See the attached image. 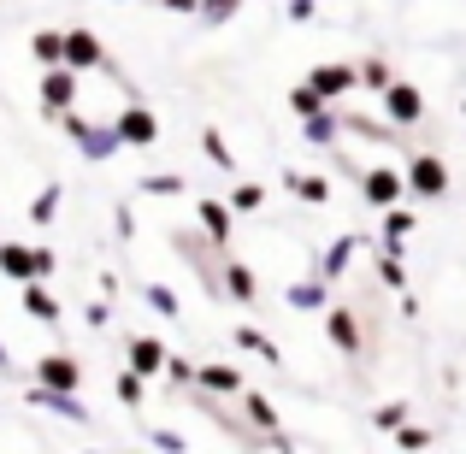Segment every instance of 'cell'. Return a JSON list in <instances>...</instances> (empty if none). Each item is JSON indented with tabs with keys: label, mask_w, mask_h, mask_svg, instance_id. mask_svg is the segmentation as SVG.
I'll return each instance as SVG.
<instances>
[{
	"label": "cell",
	"mask_w": 466,
	"mask_h": 454,
	"mask_svg": "<svg viewBox=\"0 0 466 454\" xmlns=\"http://www.w3.org/2000/svg\"><path fill=\"white\" fill-rule=\"evenodd\" d=\"M59 125H66V136L77 142V154L89 159V166H106V159H118V154H125L118 130H113V125H95V118H83L77 106H71V113H59Z\"/></svg>",
	"instance_id": "6da1fadb"
},
{
	"label": "cell",
	"mask_w": 466,
	"mask_h": 454,
	"mask_svg": "<svg viewBox=\"0 0 466 454\" xmlns=\"http://www.w3.org/2000/svg\"><path fill=\"white\" fill-rule=\"evenodd\" d=\"M401 177H408V195H420V201H443L449 195V166L437 154H425V148L401 166Z\"/></svg>",
	"instance_id": "7a4b0ae2"
},
{
	"label": "cell",
	"mask_w": 466,
	"mask_h": 454,
	"mask_svg": "<svg viewBox=\"0 0 466 454\" xmlns=\"http://www.w3.org/2000/svg\"><path fill=\"white\" fill-rule=\"evenodd\" d=\"M24 401L42 413H54V419H71V425H95L89 419V401L77 396V389H54V384H30L24 389Z\"/></svg>",
	"instance_id": "3957f363"
},
{
	"label": "cell",
	"mask_w": 466,
	"mask_h": 454,
	"mask_svg": "<svg viewBox=\"0 0 466 454\" xmlns=\"http://www.w3.org/2000/svg\"><path fill=\"white\" fill-rule=\"evenodd\" d=\"M77 89H83V77L71 66H42V118L71 113V106H77Z\"/></svg>",
	"instance_id": "277c9868"
},
{
	"label": "cell",
	"mask_w": 466,
	"mask_h": 454,
	"mask_svg": "<svg viewBox=\"0 0 466 454\" xmlns=\"http://www.w3.org/2000/svg\"><path fill=\"white\" fill-rule=\"evenodd\" d=\"M325 337H330V348L349 354V360H360V354H366V325H360L354 307H325Z\"/></svg>",
	"instance_id": "5b68a950"
},
{
	"label": "cell",
	"mask_w": 466,
	"mask_h": 454,
	"mask_svg": "<svg viewBox=\"0 0 466 454\" xmlns=\"http://www.w3.org/2000/svg\"><path fill=\"white\" fill-rule=\"evenodd\" d=\"M378 101H384V113H390V125H396V130H413L425 118V95L413 89V83H396V77H390L384 89H378Z\"/></svg>",
	"instance_id": "8992f818"
},
{
	"label": "cell",
	"mask_w": 466,
	"mask_h": 454,
	"mask_svg": "<svg viewBox=\"0 0 466 454\" xmlns=\"http://www.w3.org/2000/svg\"><path fill=\"white\" fill-rule=\"evenodd\" d=\"M360 195H366V207L384 213V207H396L401 195H408V177H401L396 166H366L360 171Z\"/></svg>",
	"instance_id": "52a82bcc"
},
{
	"label": "cell",
	"mask_w": 466,
	"mask_h": 454,
	"mask_svg": "<svg viewBox=\"0 0 466 454\" xmlns=\"http://www.w3.org/2000/svg\"><path fill=\"white\" fill-rule=\"evenodd\" d=\"M113 130H118V142H125V148H154V142H159V118H154V113H148L142 101L118 106Z\"/></svg>",
	"instance_id": "ba28073f"
},
{
	"label": "cell",
	"mask_w": 466,
	"mask_h": 454,
	"mask_svg": "<svg viewBox=\"0 0 466 454\" xmlns=\"http://www.w3.org/2000/svg\"><path fill=\"white\" fill-rule=\"evenodd\" d=\"M59 66H71L77 77H89V71L106 66V47L95 30H66V54H59Z\"/></svg>",
	"instance_id": "9c48e42d"
},
{
	"label": "cell",
	"mask_w": 466,
	"mask_h": 454,
	"mask_svg": "<svg viewBox=\"0 0 466 454\" xmlns=\"http://www.w3.org/2000/svg\"><path fill=\"white\" fill-rule=\"evenodd\" d=\"M360 248H366L360 230H342V237L330 242L325 254H319V277H325V284H342V277H349V266L360 260Z\"/></svg>",
	"instance_id": "30bf717a"
},
{
	"label": "cell",
	"mask_w": 466,
	"mask_h": 454,
	"mask_svg": "<svg viewBox=\"0 0 466 454\" xmlns=\"http://www.w3.org/2000/svg\"><path fill=\"white\" fill-rule=\"evenodd\" d=\"M195 225H201V237L213 242V248H230V237H237V213H230L225 201H213V195L195 201Z\"/></svg>",
	"instance_id": "8fae6325"
},
{
	"label": "cell",
	"mask_w": 466,
	"mask_h": 454,
	"mask_svg": "<svg viewBox=\"0 0 466 454\" xmlns=\"http://www.w3.org/2000/svg\"><path fill=\"white\" fill-rule=\"evenodd\" d=\"M248 384V372H242L237 360H207V366H195V389H207V396H225V401H237V389Z\"/></svg>",
	"instance_id": "7c38bea8"
},
{
	"label": "cell",
	"mask_w": 466,
	"mask_h": 454,
	"mask_svg": "<svg viewBox=\"0 0 466 454\" xmlns=\"http://www.w3.org/2000/svg\"><path fill=\"white\" fill-rule=\"evenodd\" d=\"M308 83H313L319 95H325L330 106H337V101H349V95L360 89V66H342V59H330V66H313V77H308Z\"/></svg>",
	"instance_id": "4fadbf2b"
},
{
	"label": "cell",
	"mask_w": 466,
	"mask_h": 454,
	"mask_svg": "<svg viewBox=\"0 0 466 454\" xmlns=\"http://www.w3.org/2000/svg\"><path fill=\"white\" fill-rule=\"evenodd\" d=\"M237 401H242V419H248V425H260V437H266V443H272V449H289V437L278 431L284 419H278V408H272V401H266V396H254L248 384L237 389Z\"/></svg>",
	"instance_id": "5bb4252c"
},
{
	"label": "cell",
	"mask_w": 466,
	"mask_h": 454,
	"mask_svg": "<svg viewBox=\"0 0 466 454\" xmlns=\"http://www.w3.org/2000/svg\"><path fill=\"white\" fill-rule=\"evenodd\" d=\"M35 384H54V389H77L83 384V360L77 354H66V348H54V354H42V360H35Z\"/></svg>",
	"instance_id": "9a60e30c"
},
{
	"label": "cell",
	"mask_w": 466,
	"mask_h": 454,
	"mask_svg": "<svg viewBox=\"0 0 466 454\" xmlns=\"http://www.w3.org/2000/svg\"><path fill=\"white\" fill-rule=\"evenodd\" d=\"M301 142H308V148H342V113L337 106H319V113H308L301 118Z\"/></svg>",
	"instance_id": "2e32d148"
},
{
	"label": "cell",
	"mask_w": 466,
	"mask_h": 454,
	"mask_svg": "<svg viewBox=\"0 0 466 454\" xmlns=\"http://www.w3.org/2000/svg\"><path fill=\"white\" fill-rule=\"evenodd\" d=\"M18 307L35 318V325H47V330L59 325V301H54V289H47V277H24V284H18Z\"/></svg>",
	"instance_id": "e0dca14e"
},
{
	"label": "cell",
	"mask_w": 466,
	"mask_h": 454,
	"mask_svg": "<svg viewBox=\"0 0 466 454\" xmlns=\"http://www.w3.org/2000/svg\"><path fill=\"white\" fill-rule=\"evenodd\" d=\"M218 284H225V296L242 301V307L260 301V277H254V266H242V260H225V266H218Z\"/></svg>",
	"instance_id": "ac0fdd59"
},
{
	"label": "cell",
	"mask_w": 466,
	"mask_h": 454,
	"mask_svg": "<svg viewBox=\"0 0 466 454\" xmlns=\"http://www.w3.org/2000/svg\"><path fill=\"white\" fill-rule=\"evenodd\" d=\"M230 342H237L242 354H260V360L272 366V372H284V366H289V360H284V348H278V342L266 337L260 325H237V330H230Z\"/></svg>",
	"instance_id": "d6986e66"
},
{
	"label": "cell",
	"mask_w": 466,
	"mask_h": 454,
	"mask_svg": "<svg viewBox=\"0 0 466 454\" xmlns=\"http://www.w3.org/2000/svg\"><path fill=\"white\" fill-rule=\"evenodd\" d=\"M413 230H420V218H413L401 201H396V207H384V230H378V237H384V254H408Z\"/></svg>",
	"instance_id": "ffe728a7"
},
{
	"label": "cell",
	"mask_w": 466,
	"mask_h": 454,
	"mask_svg": "<svg viewBox=\"0 0 466 454\" xmlns=\"http://www.w3.org/2000/svg\"><path fill=\"white\" fill-rule=\"evenodd\" d=\"M125 354H130V372H142V378H159V366H166V342L159 337H148V330H142V337H130L125 342Z\"/></svg>",
	"instance_id": "44dd1931"
},
{
	"label": "cell",
	"mask_w": 466,
	"mask_h": 454,
	"mask_svg": "<svg viewBox=\"0 0 466 454\" xmlns=\"http://www.w3.org/2000/svg\"><path fill=\"white\" fill-rule=\"evenodd\" d=\"M284 189L296 195L301 207H330V177H319V171H284Z\"/></svg>",
	"instance_id": "7402d4cb"
},
{
	"label": "cell",
	"mask_w": 466,
	"mask_h": 454,
	"mask_svg": "<svg viewBox=\"0 0 466 454\" xmlns=\"http://www.w3.org/2000/svg\"><path fill=\"white\" fill-rule=\"evenodd\" d=\"M0 277H6V284L35 277V248L30 242H0Z\"/></svg>",
	"instance_id": "603a6c76"
},
{
	"label": "cell",
	"mask_w": 466,
	"mask_h": 454,
	"mask_svg": "<svg viewBox=\"0 0 466 454\" xmlns=\"http://www.w3.org/2000/svg\"><path fill=\"white\" fill-rule=\"evenodd\" d=\"M284 301L296 307V313H325V307H330V284H325V277H301V284L284 289Z\"/></svg>",
	"instance_id": "cb8c5ba5"
},
{
	"label": "cell",
	"mask_w": 466,
	"mask_h": 454,
	"mask_svg": "<svg viewBox=\"0 0 466 454\" xmlns=\"http://www.w3.org/2000/svg\"><path fill=\"white\" fill-rule=\"evenodd\" d=\"M113 396H118V408H130V413H137L142 401H148V378H142V372H130V366H125V372L113 378Z\"/></svg>",
	"instance_id": "d4e9b609"
},
{
	"label": "cell",
	"mask_w": 466,
	"mask_h": 454,
	"mask_svg": "<svg viewBox=\"0 0 466 454\" xmlns=\"http://www.w3.org/2000/svg\"><path fill=\"white\" fill-rule=\"evenodd\" d=\"M189 183L177 177V171H148V177H137V195H154V201H171V195H183Z\"/></svg>",
	"instance_id": "484cf974"
},
{
	"label": "cell",
	"mask_w": 466,
	"mask_h": 454,
	"mask_svg": "<svg viewBox=\"0 0 466 454\" xmlns=\"http://www.w3.org/2000/svg\"><path fill=\"white\" fill-rule=\"evenodd\" d=\"M137 296L148 301L159 318H183V301H177V289H166V284H137Z\"/></svg>",
	"instance_id": "4316f807"
},
{
	"label": "cell",
	"mask_w": 466,
	"mask_h": 454,
	"mask_svg": "<svg viewBox=\"0 0 466 454\" xmlns=\"http://www.w3.org/2000/svg\"><path fill=\"white\" fill-rule=\"evenodd\" d=\"M230 213H260V207H266V183H254V177H242L237 183V189H230Z\"/></svg>",
	"instance_id": "83f0119b"
},
{
	"label": "cell",
	"mask_w": 466,
	"mask_h": 454,
	"mask_svg": "<svg viewBox=\"0 0 466 454\" xmlns=\"http://www.w3.org/2000/svg\"><path fill=\"white\" fill-rule=\"evenodd\" d=\"M30 54H35V66H59V54H66V35H59V30H35V35H30Z\"/></svg>",
	"instance_id": "f1b7e54d"
},
{
	"label": "cell",
	"mask_w": 466,
	"mask_h": 454,
	"mask_svg": "<svg viewBox=\"0 0 466 454\" xmlns=\"http://www.w3.org/2000/svg\"><path fill=\"white\" fill-rule=\"evenodd\" d=\"M59 201H66V189H59V183H54V189H42V195H35V201H30V225H54V218H59Z\"/></svg>",
	"instance_id": "f546056e"
},
{
	"label": "cell",
	"mask_w": 466,
	"mask_h": 454,
	"mask_svg": "<svg viewBox=\"0 0 466 454\" xmlns=\"http://www.w3.org/2000/svg\"><path fill=\"white\" fill-rule=\"evenodd\" d=\"M201 154L213 159L218 171H237V154H230V142H225V130H201Z\"/></svg>",
	"instance_id": "4dcf8cb0"
},
{
	"label": "cell",
	"mask_w": 466,
	"mask_h": 454,
	"mask_svg": "<svg viewBox=\"0 0 466 454\" xmlns=\"http://www.w3.org/2000/svg\"><path fill=\"white\" fill-rule=\"evenodd\" d=\"M378 284H384V289H396V296H401V289H408V266H401V254H378Z\"/></svg>",
	"instance_id": "1f68e13d"
},
{
	"label": "cell",
	"mask_w": 466,
	"mask_h": 454,
	"mask_svg": "<svg viewBox=\"0 0 466 454\" xmlns=\"http://www.w3.org/2000/svg\"><path fill=\"white\" fill-rule=\"evenodd\" d=\"M319 106H330V101H325V95L313 89V83H296V89H289V113H296V118L319 113Z\"/></svg>",
	"instance_id": "d6a6232c"
},
{
	"label": "cell",
	"mask_w": 466,
	"mask_h": 454,
	"mask_svg": "<svg viewBox=\"0 0 466 454\" xmlns=\"http://www.w3.org/2000/svg\"><path fill=\"white\" fill-rule=\"evenodd\" d=\"M242 12V0H201V6H195V18L201 24H230Z\"/></svg>",
	"instance_id": "836d02e7"
},
{
	"label": "cell",
	"mask_w": 466,
	"mask_h": 454,
	"mask_svg": "<svg viewBox=\"0 0 466 454\" xmlns=\"http://www.w3.org/2000/svg\"><path fill=\"white\" fill-rule=\"evenodd\" d=\"M159 378H171V389H189V384H195V360H183V354H166Z\"/></svg>",
	"instance_id": "e575fe53"
},
{
	"label": "cell",
	"mask_w": 466,
	"mask_h": 454,
	"mask_svg": "<svg viewBox=\"0 0 466 454\" xmlns=\"http://www.w3.org/2000/svg\"><path fill=\"white\" fill-rule=\"evenodd\" d=\"M401 419H408V401H384V408H372V431H384V437L396 431Z\"/></svg>",
	"instance_id": "d590c367"
},
{
	"label": "cell",
	"mask_w": 466,
	"mask_h": 454,
	"mask_svg": "<svg viewBox=\"0 0 466 454\" xmlns=\"http://www.w3.org/2000/svg\"><path fill=\"white\" fill-rule=\"evenodd\" d=\"M390 437H396V449H431V443H437V437L425 431V425H408V419H401Z\"/></svg>",
	"instance_id": "8d00e7d4"
},
{
	"label": "cell",
	"mask_w": 466,
	"mask_h": 454,
	"mask_svg": "<svg viewBox=\"0 0 466 454\" xmlns=\"http://www.w3.org/2000/svg\"><path fill=\"white\" fill-rule=\"evenodd\" d=\"M390 77H396V71H390V59H366V66H360V89H372V95L384 89Z\"/></svg>",
	"instance_id": "74e56055"
},
{
	"label": "cell",
	"mask_w": 466,
	"mask_h": 454,
	"mask_svg": "<svg viewBox=\"0 0 466 454\" xmlns=\"http://www.w3.org/2000/svg\"><path fill=\"white\" fill-rule=\"evenodd\" d=\"M284 18L289 24H313L319 18V0H284Z\"/></svg>",
	"instance_id": "f35d334b"
},
{
	"label": "cell",
	"mask_w": 466,
	"mask_h": 454,
	"mask_svg": "<svg viewBox=\"0 0 466 454\" xmlns=\"http://www.w3.org/2000/svg\"><path fill=\"white\" fill-rule=\"evenodd\" d=\"M148 449H166V454H183V449H189V437H177V431H148Z\"/></svg>",
	"instance_id": "ab89813d"
},
{
	"label": "cell",
	"mask_w": 466,
	"mask_h": 454,
	"mask_svg": "<svg viewBox=\"0 0 466 454\" xmlns=\"http://www.w3.org/2000/svg\"><path fill=\"white\" fill-rule=\"evenodd\" d=\"M83 318H89V330H106L113 325V307L106 301H83Z\"/></svg>",
	"instance_id": "60d3db41"
},
{
	"label": "cell",
	"mask_w": 466,
	"mask_h": 454,
	"mask_svg": "<svg viewBox=\"0 0 466 454\" xmlns=\"http://www.w3.org/2000/svg\"><path fill=\"white\" fill-rule=\"evenodd\" d=\"M113 230H118V242L137 237V225H130V201H118V207H113Z\"/></svg>",
	"instance_id": "b9f144b4"
},
{
	"label": "cell",
	"mask_w": 466,
	"mask_h": 454,
	"mask_svg": "<svg viewBox=\"0 0 466 454\" xmlns=\"http://www.w3.org/2000/svg\"><path fill=\"white\" fill-rule=\"evenodd\" d=\"M54 266H59V254L47 242H35V277H54Z\"/></svg>",
	"instance_id": "7bdbcfd3"
},
{
	"label": "cell",
	"mask_w": 466,
	"mask_h": 454,
	"mask_svg": "<svg viewBox=\"0 0 466 454\" xmlns=\"http://www.w3.org/2000/svg\"><path fill=\"white\" fill-rule=\"evenodd\" d=\"M159 6H166L171 18H195V6H201V0H159Z\"/></svg>",
	"instance_id": "ee69618b"
},
{
	"label": "cell",
	"mask_w": 466,
	"mask_h": 454,
	"mask_svg": "<svg viewBox=\"0 0 466 454\" xmlns=\"http://www.w3.org/2000/svg\"><path fill=\"white\" fill-rule=\"evenodd\" d=\"M18 366H12V354H6V342H0V378H12Z\"/></svg>",
	"instance_id": "f6af8a7d"
}]
</instances>
